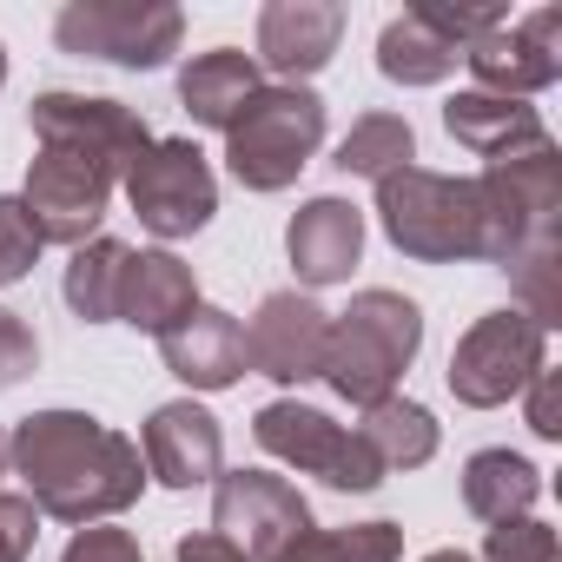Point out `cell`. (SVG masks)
I'll return each mask as SVG.
<instances>
[{
  "label": "cell",
  "instance_id": "cell-20",
  "mask_svg": "<svg viewBox=\"0 0 562 562\" xmlns=\"http://www.w3.org/2000/svg\"><path fill=\"white\" fill-rule=\"evenodd\" d=\"M443 133L463 146V153H476V159H496V153H516V146H529V139H542L549 126H542V113L529 106V100H503V93H457L450 106H443Z\"/></svg>",
  "mask_w": 562,
  "mask_h": 562
},
{
  "label": "cell",
  "instance_id": "cell-34",
  "mask_svg": "<svg viewBox=\"0 0 562 562\" xmlns=\"http://www.w3.org/2000/svg\"><path fill=\"white\" fill-rule=\"evenodd\" d=\"M424 562H476V555H470V549H430Z\"/></svg>",
  "mask_w": 562,
  "mask_h": 562
},
{
  "label": "cell",
  "instance_id": "cell-7",
  "mask_svg": "<svg viewBox=\"0 0 562 562\" xmlns=\"http://www.w3.org/2000/svg\"><path fill=\"white\" fill-rule=\"evenodd\" d=\"M251 437H258V450H265V457L292 463V470H305V476H325V483H331V490H345V496H364V490H378V483H384V470H378V457L364 450V437H358V430H345L338 417H325V411L299 404V397L265 404V411L251 417Z\"/></svg>",
  "mask_w": 562,
  "mask_h": 562
},
{
  "label": "cell",
  "instance_id": "cell-35",
  "mask_svg": "<svg viewBox=\"0 0 562 562\" xmlns=\"http://www.w3.org/2000/svg\"><path fill=\"white\" fill-rule=\"evenodd\" d=\"M0 476H14V463H8V430H0Z\"/></svg>",
  "mask_w": 562,
  "mask_h": 562
},
{
  "label": "cell",
  "instance_id": "cell-22",
  "mask_svg": "<svg viewBox=\"0 0 562 562\" xmlns=\"http://www.w3.org/2000/svg\"><path fill=\"white\" fill-rule=\"evenodd\" d=\"M126 258H133V245H126V238H106V232L74 251V265H67V278H60L74 318H87V325H120V278H126Z\"/></svg>",
  "mask_w": 562,
  "mask_h": 562
},
{
  "label": "cell",
  "instance_id": "cell-23",
  "mask_svg": "<svg viewBox=\"0 0 562 562\" xmlns=\"http://www.w3.org/2000/svg\"><path fill=\"white\" fill-rule=\"evenodd\" d=\"M457 47L443 41V34H430L411 8L397 14V21H384V34H378V74L391 80V87H437V80H450L457 74Z\"/></svg>",
  "mask_w": 562,
  "mask_h": 562
},
{
  "label": "cell",
  "instance_id": "cell-32",
  "mask_svg": "<svg viewBox=\"0 0 562 562\" xmlns=\"http://www.w3.org/2000/svg\"><path fill=\"white\" fill-rule=\"evenodd\" d=\"M529 430H536L542 443L562 437V424H555V371H536V378H529Z\"/></svg>",
  "mask_w": 562,
  "mask_h": 562
},
{
  "label": "cell",
  "instance_id": "cell-27",
  "mask_svg": "<svg viewBox=\"0 0 562 562\" xmlns=\"http://www.w3.org/2000/svg\"><path fill=\"white\" fill-rule=\"evenodd\" d=\"M41 225L21 199H0V285H21V278L41 265Z\"/></svg>",
  "mask_w": 562,
  "mask_h": 562
},
{
  "label": "cell",
  "instance_id": "cell-17",
  "mask_svg": "<svg viewBox=\"0 0 562 562\" xmlns=\"http://www.w3.org/2000/svg\"><path fill=\"white\" fill-rule=\"evenodd\" d=\"M159 358L192 391H232L245 378V325L232 312H218V305H199L192 318H179L159 338Z\"/></svg>",
  "mask_w": 562,
  "mask_h": 562
},
{
  "label": "cell",
  "instance_id": "cell-10",
  "mask_svg": "<svg viewBox=\"0 0 562 562\" xmlns=\"http://www.w3.org/2000/svg\"><path fill=\"white\" fill-rule=\"evenodd\" d=\"M113 172L87 153H67V146H41V159L27 166V192L21 205L34 212L41 225V245H67L80 251L87 238H100V218L113 205Z\"/></svg>",
  "mask_w": 562,
  "mask_h": 562
},
{
  "label": "cell",
  "instance_id": "cell-15",
  "mask_svg": "<svg viewBox=\"0 0 562 562\" xmlns=\"http://www.w3.org/2000/svg\"><path fill=\"white\" fill-rule=\"evenodd\" d=\"M139 457H146V483H166V490H199L225 470V430L205 404L179 397V404H159L139 430Z\"/></svg>",
  "mask_w": 562,
  "mask_h": 562
},
{
  "label": "cell",
  "instance_id": "cell-2",
  "mask_svg": "<svg viewBox=\"0 0 562 562\" xmlns=\"http://www.w3.org/2000/svg\"><path fill=\"white\" fill-rule=\"evenodd\" d=\"M424 351V312L404 292H358L338 318H331V345H325V384L351 404V411H378L384 397H397V378L411 371V358Z\"/></svg>",
  "mask_w": 562,
  "mask_h": 562
},
{
  "label": "cell",
  "instance_id": "cell-24",
  "mask_svg": "<svg viewBox=\"0 0 562 562\" xmlns=\"http://www.w3.org/2000/svg\"><path fill=\"white\" fill-rule=\"evenodd\" d=\"M358 437H364V450L378 457L384 476L391 470H424L437 457V417L424 404H411V397H384L378 411H364Z\"/></svg>",
  "mask_w": 562,
  "mask_h": 562
},
{
  "label": "cell",
  "instance_id": "cell-33",
  "mask_svg": "<svg viewBox=\"0 0 562 562\" xmlns=\"http://www.w3.org/2000/svg\"><path fill=\"white\" fill-rule=\"evenodd\" d=\"M172 562H245V549L225 542L218 529H199V536H186V542L172 549Z\"/></svg>",
  "mask_w": 562,
  "mask_h": 562
},
{
  "label": "cell",
  "instance_id": "cell-5",
  "mask_svg": "<svg viewBox=\"0 0 562 562\" xmlns=\"http://www.w3.org/2000/svg\"><path fill=\"white\" fill-rule=\"evenodd\" d=\"M179 34H186V14L172 0H67L54 21L60 54L133 67V74L166 67L179 54Z\"/></svg>",
  "mask_w": 562,
  "mask_h": 562
},
{
  "label": "cell",
  "instance_id": "cell-3",
  "mask_svg": "<svg viewBox=\"0 0 562 562\" xmlns=\"http://www.w3.org/2000/svg\"><path fill=\"white\" fill-rule=\"evenodd\" d=\"M378 225L417 265L483 258L476 179H450V172H430V166H397V172L378 179Z\"/></svg>",
  "mask_w": 562,
  "mask_h": 562
},
{
  "label": "cell",
  "instance_id": "cell-19",
  "mask_svg": "<svg viewBox=\"0 0 562 562\" xmlns=\"http://www.w3.org/2000/svg\"><path fill=\"white\" fill-rule=\"evenodd\" d=\"M258 87H265L258 60L238 47H212V54H192L179 67V106L192 113V126H212V133H225Z\"/></svg>",
  "mask_w": 562,
  "mask_h": 562
},
{
  "label": "cell",
  "instance_id": "cell-28",
  "mask_svg": "<svg viewBox=\"0 0 562 562\" xmlns=\"http://www.w3.org/2000/svg\"><path fill=\"white\" fill-rule=\"evenodd\" d=\"M476 562H562V549H555V529L549 522L516 516V522H496L490 529V542H483Z\"/></svg>",
  "mask_w": 562,
  "mask_h": 562
},
{
  "label": "cell",
  "instance_id": "cell-8",
  "mask_svg": "<svg viewBox=\"0 0 562 562\" xmlns=\"http://www.w3.org/2000/svg\"><path fill=\"white\" fill-rule=\"evenodd\" d=\"M126 199L139 212V225L153 238H192L212 225L218 212V179H212V159L192 146V139H153L133 166H126Z\"/></svg>",
  "mask_w": 562,
  "mask_h": 562
},
{
  "label": "cell",
  "instance_id": "cell-12",
  "mask_svg": "<svg viewBox=\"0 0 562 562\" xmlns=\"http://www.w3.org/2000/svg\"><path fill=\"white\" fill-rule=\"evenodd\" d=\"M34 120V139L41 146H67V153H87L100 159L113 179H126V166L153 146V126L120 106V100H100V93H41L27 106Z\"/></svg>",
  "mask_w": 562,
  "mask_h": 562
},
{
  "label": "cell",
  "instance_id": "cell-16",
  "mask_svg": "<svg viewBox=\"0 0 562 562\" xmlns=\"http://www.w3.org/2000/svg\"><path fill=\"white\" fill-rule=\"evenodd\" d=\"M285 251H292V271L305 278V285H345V278L358 271L364 258V212L338 192H318L292 212L285 225Z\"/></svg>",
  "mask_w": 562,
  "mask_h": 562
},
{
  "label": "cell",
  "instance_id": "cell-21",
  "mask_svg": "<svg viewBox=\"0 0 562 562\" xmlns=\"http://www.w3.org/2000/svg\"><path fill=\"white\" fill-rule=\"evenodd\" d=\"M536 496H542V470L529 457H516V450H476L463 463V509L476 522H490V529L529 516Z\"/></svg>",
  "mask_w": 562,
  "mask_h": 562
},
{
  "label": "cell",
  "instance_id": "cell-30",
  "mask_svg": "<svg viewBox=\"0 0 562 562\" xmlns=\"http://www.w3.org/2000/svg\"><path fill=\"white\" fill-rule=\"evenodd\" d=\"M60 562H146V555H139V536L133 529L87 522V529H74V542L60 549Z\"/></svg>",
  "mask_w": 562,
  "mask_h": 562
},
{
  "label": "cell",
  "instance_id": "cell-9",
  "mask_svg": "<svg viewBox=\"0 0 562 562\" xmlns=\"http://www.w3.org/2000/svg\"><path fill=\"white\" fill-rule=\"evenodd\" d=\"M212 529L225 542H238L245 562H278L318 522H312V503L299 496V483L271 476V470H218L212 476Z\"/></svg>",
  "mask_w": 562,
  "mask_h": 562
},
{
  "label": "cell",
  "instance_id": "cell-25",
  "mask_svg": "<svg viewBox=\"0 0 562 562\" xmlns=\"http://www.w3.org/2000/svg\"><path fill=\"white\" fill-rule=\"evenodd\" d=\"M345 179H384V172H397V166H417V133H411V120L404 113H364L345 139H338V159H331Z\"/></svg>",
  "mask_w": 562,
  "mask_h": 562
},
{
  "label": "cell",
  "instance_id": "cell-4",
  "mask_svg": "<svg viewBox=\"0 0 562 562\" xmlns=\"http://www.w3.org/2000/svg\"><path fill=\"white\" fill-rule=\"evenodd\" d=\"M325 146V100L312 87H258L225 126V172L245 192H285Z\"/></svg>",
  "mask_w": 562,
  "mask_h": 562
},
{
  "label": "cell",
  "instance_id": "cell-26",
  "mask_svg": "<svg viewBox=\"0 0 562 562\" xmlns=\"http://www.w3.org/2000/svg\"><path fill=\"white\" fill-rule=\"evenodd\" d=\"M278 562H404V529L391 516L378 522H345V529H312Z\"/></svg>",
  "mask_w": 562,
  "mask_h": 562
},
{
  "label": "cell",
  "instance_id": "cell-1",
  "mask_svg": "<svg viewBox=\"0 0 562 562\" xmlns=\"http://www.w3.org/2000/svg\"><path fill=\"white\" fill-rule=\"evenodd\" d=\"M8 463L27 483V503L54 522H113L146 490V457L133 437L87 411H34L8 430Z\"/></svg>",
  "mask_w": 562,
  "mask_h": 562
},
{
  "label": "cell",
  "instance_id": "cell-14",
  "mask_svg": "<svg viewBox=\"0 0 562 562\" xmlns=\"http://www.w3.org/2000/svg\"><path fill=\"white\" fill-rule=\"evenodd\" d=\"M345 41V8L338 0H265L258 8V67L278 74V87H305L312 74L331 67Z\"/></svg>",
  "mask_w": 562,
  "mask_h": 562
},
{
  "label": "cell",
  "instance_id": "cell-36",
  "mask_svg": "<svg viewBox=\"0 0 562 562\" xmlns=\"http://www.w3.org/2000/svg\"><path fill=\"white\" fill-rule=\"evenodd\" d=\"M0 87H8V47H0Z\"/></svg>",
  "mask_w": 562,
  "mask_h": 562
},
{
  "label": "cell",
  "instance_id": "cell-13",
  "mask_svg": "<svg viewBox=\"0 0 562 562\" xmlns=\"http://www.w3.org/2000/svg\"><path fill=\"white\" fill-rule=\"evenodd\" d=\"M331 312L305 292H265L245 325V364L271 384H312L325 371Z\"/></svg>",
  "mask_w": 562,
  "mask_h": 562
},
{
  "label": "cell",
  "instance_id": "cell-31",
  "mask_svg": "<svg viewBox=\"0 0 562 562\" xmlns=\"http://www.w3.org/2000/svg\"><path fill=\"white\" fill-rule=\"evenodd\" d=\"M41 542V509L27 496H8L0 490V562H27Z\"/></svg>",
  "mask_w": 562,
  "mask_h": 562
},
{
  "label": "cell",
  "instance_id": "cell-29",
  "mask_svg": "<svg viewBox=\"0 0 562 562\" xmlns=\"http://www.w3.org/2000/svg\"><path fill=\"white\" fill-rule=\"evenodd\" d=\"M34 364H41V338H34V325H27L21 312L0 305V391H14L21 378H34Z\"/></svg>",
  "mask_w": 562,
  "mask_h": 562
},
{
  "label": "cell",
  "instance_id": "cell-11",
  "mask_svg": "<svg viewBox=\"0 0 562 562\" xmlns=\"http://www.w3.org/2000/svg\"><path fill=\"white\" fill-rule=\"evenodd\" d=\"M463 67L476 74V93L529 100L562 80V8H536L529 21H496L463 47Z\"/></svg>",
  "mask_w": 562,
  "mask_h": 562
},
{
  "label": "cell",
  "instance_id": "cell-18",
  "mask_svg": "<svg viewBox=\"0 0 562 562\" xmlns=\"http://www.w3.org/2000/svg\"><path fill=\"white\" fill-rule=\"evenodd\" d=\"M199 312V278H192V265L179 258V251H133L126 258V278H120V325H133V331H153V338H166L179 318H192Z\"/></svg>",
  "mask_w": 562,
  "mask_h": 562
},
{
  "label": "cell",
  "instance_id": "cell-6",
  "mask_svg": "<svg viewBox=\"0 0 562 562\" xmlns=\"http://www.w3.org/2000/svg\"><path fill=\"white\" fill-rule=\"evenodd\" d=\"M549 371V331L529 312H483L457 351H450V397L463 411H496L529 391V378Z\"/></svg>",
  "mask_w": 562,
  "mask_h": 562
}]
</instances>
